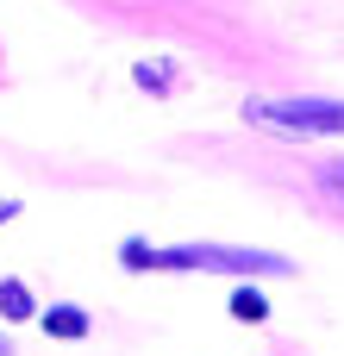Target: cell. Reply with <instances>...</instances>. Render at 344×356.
<instances>
[{
    "label": "cell",
    "instance_id": "7",
    "mask_svg": "<svg viewBox=\"0 0 344 356\" xmlns=\"http://www.w3.org/2000/svg\"><path fill=\"white\" fill-rule=\"evenodd\" d=\"M150 257H157V250H150L144 238H125V250H119V263H125V269H150Z\"/></svg>",
    "mask_w": 344,
    "mask_h": 356
},
{
    "label": "cell",
    "instance_id": "1",
    "mask_svg": "<svg viewBox=\"0 0 344 356\" xmlns=\"http://www.w3.org/2000/svg\"><path fill=\"white\" fill-rule=\"evenodd\" d=\"M150 269H213V275H295L288 257L276 250H244V244H175V250H157Z\"/></svg>",
    "mask_w": 344,
    "mask_h": 356
},
{
    "label": "cell",
    "instance_id": "9",
    "mask_svg": "<svg viewBox=\"0 0 344 356\" xmlns=\"http://www.w3.org/2000/svg\"><path fill=\"white\" fill-rule=\"evenodd\" d=\"M13 213H19V200H0V225H6V219H13Z\"/></svg>",
    "mask_w": 344,
    "mask_h": 356
},
{
    "label": "cell",
    "instance_id": "8",
    "mask_svg": "<svg viewBox=\"0 0 344 356\" xmlns=\"http://www.w3.org/2000/svg\"><path fill=\"white\" fill-rule=\"evenodd\" d=\"M313 175H320V188H332V194H344V169H338V163H320Z\"/></svg>",
    "mask_w": 344,
    "mask_h": 356
},
{
    "label": "cell",
    "instance_id": "4",
    "mask_svg": "<svg viewBox=\"0 0 344 356\" xmlns=\"http://www.w3.org/2000/svg\"><path fill=\"white\" fill-rule=\"evenodd\" d=\"M0 313H6V319H31V313H38L19 275H6V282H0Z\"/></svg>",
    "mask_w": 344,
    "mask_h": 356
},
{
    "label": "cell",
    "instance_id": "3",
    "mask_svg": "<svg viewBox=\"0 0 344 356\" xmlns=\"http://www.w3.org/2000/svg\"><path fill=\"white\" fill-rule=\"evenodd\" d=\"M88 325H94V319H88L81 307H50V313H44V332H50V338H69V344L88 338Z\"/></svg>",
    "mask_w": 344,
    "mask_h": 356
},
{
    "label": "cell",
    "instance_id": "5",
    "mask_svg": "<svg viewBox=\"0 0 344 356\" xmlns=\"http://www.w3.org/2000/svg\"><path fill=\"white\" fill-rule=\"evenodd\" d=\"M232 319H244V325H263V319H269V300H263L257 288H238V294H232Z\"/></svg>",
    "mask_w": 344,
    "mask_h": 356
},
{
    "label": "cell",
    "instance_id": "10",
    "mask_svg": "<svg viewBox=\"0 0 344 356\" xmlns=\"http://www.w3.org/2000/svg\"><path fill=\"white\" fill-rule=\"evenodd\" d=\"M0 356H13V344H6V338H0Z\"/></svg>",
    "mask_w": 344,
    "mask_h": 356
},
{
    "label": "cell",
    "instance_id": "2",
    "mask_svg": "<svg viewBox=\"0 0 344 356\" xmlns=\"http://www.w3.org/2000/svg\"><path fill=\"white\" fill-rule=\"evenodd\" d=\"M244 119L295 138H344V100H251Z\"/></svg>",
    "mask_w": 344,
    "mask_h": 356
},
{
    "label": "cell",
    "instance_id": "6",
    "mask_svg": "<svg viewBox=\"0 0 344 356\" xmlns=\"http://www.w3.org/2000/svg\"><path fill=\"white\" fill-rule=\"evenodd\" d=\"M132 81H138V88H150V94H169V69H163V63H138V69H132Z\"/></svg>",
    "mask_w": 344,
    "mask_h": 356
}]
</instances>
